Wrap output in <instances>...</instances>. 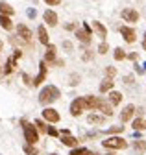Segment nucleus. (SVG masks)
<instances>
[{
    "mask_svg": "<svg viewBox=\"0 0 146 155\" xmlns=\"http://www.w3.org/2000/svg\"><path fill=\"white\" fill-rule=\"evenodd\" d=\"M142 67H144V70H146V63H144V65H142Z\"/></svg>",
    "mask_w": 146,
    "mask_h": 155,
    "instance_id": "nucleus-48",
    "label": "nucleus"
},
{
    "mask_svg": "<svg viewBox=\"0 0 146 155\" xmlns=\"http://www.w3.org/2000/svg\"><path fill=\"white\" fill-rule=\"evenodd\" d=\"M126 57H130V59H131V61H135V59H137V54L133 52V54H130V55H126Z\"/></svg>",
    "mask_w": 146,
    "mask_h": 155,
    "instance_id": "nucleus-44",
    "label": "nucleus"
},
{
    "mask_svg": "<svg viewBox=\"0 0 146 155\" xmlns=\"http://www.w3.org/2000/svg\"><path fill=\"white\" fill-rule=\"evenodd\" d=\"M122 131H124V126H113V127L107 129V133H111V135L113 133H122Z\"/></svg>",
    "mask_w": 146,
    "mask_h": 155,
    "instance_id": "nucleus-33",
    "label": "nucleus"
},
{
    "mask_svg": "<svg viewBox=\"0 0 146 155\" xmlns=\"http://www.w3.org/2000/svg\"><path fill=\"white\" fill-rule=\"evenodd\" d=\"M74 31H76V37H78V41H80V43H83V45H89V43H91V33H89V31H85V30H78V28H76Z\"/></svg>",
    "mask_w": 146,
    "mask_h": 155,
    "instance_id": "nucleus-19",
    "label": "nucleus"
},
{
    "mask_svg": "<svg viewBox=\"0 0 146 155\" xmlns=\"http://www.w3.org/2000/svg\"><path fill=\"white\" fill-rule=\"evenodd\" d=\"M65 30H67V31H74V30H76V24H74V22H68V24H65Z\"/></svg>",
    "mask_w": 146,
    "mask_h": 155,
    "instance_id": "nucleus-40",
    "label": "nucleus"
},
{
    "mask_svg": "<svg viewBox=\"0 0 146 155\" xmlns=\"http://www.w3.org/2000/svg\"><path fill=\"white\" fill-rule=\"evenodd\" d=\"M22 80H24L26 85H32V80H30V76H28V74H22Z\"/></svg>",
    "mask_w": 146,
    "mask_h": 155,
    "instance_id": "nucleus-43",
    "label": "nucleus"
},
{
    "mask_svg": "<svg viewBox=\"0 0 146 155\" xmlns=\"http://www.w3.org/2000/svg\"><path fill=\"white\" fill-rule=\"evenodd\" d=\"M93 30H95V31L98 33V37L102 39V41H104V39L107 37V28H105V26H104L102 22H98V21H95V22H93Z\"/></svg>",
    "mask_w": 146,
    "mask_h": 155,
    "instance_id": "nucleus-17",
    "label": "nucleus"
},
{
    "mask_svg": "<svg viewBox=\"0 0 146 155\" xmlns=\"http://www.w3.org/2000/svg\"><path fill=\"white\" fill-rule=\"evenodd\" d=\"M105 76L107 78H115L117 76V68L115 67H105Z\"/></svg>",
    "mask_w": 146,
    "mask_h": 155,
    "instance_id": "nucleus-32",
    "label": "nucleus"
},
{
    "mask_svg": "<svg viewBox=\"0 0 146 155\" xmlns=\"http://www.w3.org/2000/svg\"><path fill=\"white\" fill-rule=\"evenodd\" d=\"M113 57L117 61H124L126 59V52L122 50V48H115V52H113Z\"/></svg>",
    "mask_w": 146,
    "mask_h": 155,
    "instance_id": "nucleus-26",
    "label": "nucleus"
},
{
    "mask_svg": "<svg viewBox=\"0 0 146 155\" xmlns=\"http://www.w3.org/2000/svg\"><path fill=\"white\" fill-rule=\"evenodd\" d=\"M87 122H89V124H98V126H102V124L105 122V116H104V114H96V113H91V114L87 116Z\"/></svg>",
    "mask_w": 146,
    "mask_h": 155,
    "instance_id": "nucleus-20",
    "label": "nucleus"
},
{
    "mask_svg": "<svg viewBox=\"0 0 146 155\" xmlns=\"http://www.w3.org/2000/svg\"><path fill=\"white\" fill-rule=\"evenodd\" d=\"M43 118L48 124H58L61 120V116H59V113L54 109V107H46V109H43Z\"/></svg>",
    "mask_w": 146,
    "mask_h": 155,
    "instance_id": "nucleus-4",
    "label": "nucleus"
},
{
    "mask_svg": "<svg viewBox=\"0 0 146 155\" xmlns=\"http://www.w3.org/2000/svg\"><path fill=\"white\" fill-rule=\"evenodd\" d=\"M107 52H109V45H107L105 41H102V43H100V46H98V54H102V55H105Z\"/></svg>",
    "mask_w": 146,
    "mask_h": 155,
    "instance_id": "nucleus-27",
    "label": "nucleus"
},
{
    "mask_svg": "<svg viewBox=\"0 0 146 155\" xmlns=\"http://www.w3.org/2000/svg\"><path fill=\"white\" fill-rule=\"evenodd\" d=\"M45 2H46L48 6H58V4L61 2V0H45Z\"/></svg>",
    "mask_w": 146,
    "mask_h": 155,
    "instance_id": "nucleus-42",
    "label": "nucleus"
},
{
    "mask_svg": "<svg viewBox=\"0 0 146 155\" xmlns=\"http://www.w3.org/2000/svg\"><path fill=\"white\" fill-rule=\"evenodd\" d=\"M63 48H65L67 52H72V48H74V46H72L70 41H63Z\"/></svg>",
    "mask_w": 146,
    "mask_h": 155,
    "instance_id": "nucleus-38",
    "label": "nucleus"
},
{
    "mask_svg": "<svg viewBox=\"0 0 146 155\" xmlns=\"http://www.w3.org/2000/svg\"><path fill=\"white\" fill-rule=\"evenodd\" d=\"M56 46L54 45H46V52H45V61L46 63H54L56 61Z\"/></svg>",
    "mask_w": 146,
    "mask_h": 155,
    "instance_id": "nucleus-15",
    "label": "nucleus"
},
{
    "mask_svg": "<svg viewBox=\"0 0 146 155\" xmlns=\"http://www.w3.org/2000/svg\"><path fill=\"white\" fill-rule=\"evenodd\" d=\"M0 13H2V15H9V17H11V15L15 13V9H13L8 2H0Z\"/></svg>",
    "mask_w": 146,
    "mask_h": 155,
    "instance_id": "nucleus-24",
    "label": "nucleus"
},
{
    "mask_svg": "<svg viewBox=\"0 0 146 155\" xmlns=\"http://www.w3.org/2000/svg\"><path fill=\"white\" fill-rule=\"evenodd\" d=\"M98 111H102L104 116H113V105L109 102H105V100H102V98L98 102Z\"/></svg>",
    "mask_w": 146,
    "mask_h": 155,
    "instance_id": "nucleus-12",
    "label": "nucleus"
},
{
    "mask_svg": "<svg viewBox=\"0 0 146 155\" xmlns=\"http://www.w3.org/2000/svg\"><path fill=\"white\" fill-rule=\"evenodd\" d=\"M45 131L50 135V137H58V135H59V131L54 127V126H46V129H45Z\"/></svg>",
    "mask_w": 146,
    "mask_h": 155,
    "instance_id": "nucleus-31",
    "label": "nucleus"
},
{
    "mask_svg": "<svg viewBox=\"0 0 146 155\" xmlns=\"http://www.w3.org/2000/svg\"><path fill=\"white\" fill-rule=\"evenodd\" d=\"M133 68H135V72H137V74H144V72H146V70H144V67H141V65H137V63L133 65Z\"/></svg>",
    "mask_w": 146,
    "mask_h": 155,
    "instance_id": "nucleus-39",
    "label": "nucleus"
},
{
    "mask_svg": "<svg viewBox=\"0 0 146 155\" xmlns=\"http://www.w3.org/2000/svg\"><path fill=\"white\" fill-rule=\"evenodd\" d=\"M45 80H46V61H41V63H39V74L33 78L32 85H33V87H37V85H41Z\"/></svg>",
    "mask_w": 146,
    "mask_h": 155,
    "instance_id": "nucleus-6",
    "label": "nucleus"
},
{
    "mask_svg": "<svg viewBox=\"0 0 146 155\" xmlns=\"http://www.w3.org/2000/svg\"><path fill=\"white\" fill-rule=\"evenodd\" d=\"M52 155H56V153H52Z\"/></svg>",
    "mask_w": 146,
    "mask_h": 155,
    "instance_id": "nucleus-50",
    "label": "nucleus"
},
{
    "mask_svg": "<svg viewBox=\"0 0 146 155\" xmlns=\"http://www.w3.org/2000/svg\"><path fill=\"white\" fill-rule=\"evenodd\" d=\"M43 18H45V22H46L48 26H58V15L54 13L52 9H46L45 15H43Z\"/></svg>",
    "mask_w": 146,
    "mask_h": 155,
    "instance_id": "nucleus-13",
    "label": "nucleus"
},
{
    "mask_svg": "<svg viewBox=\"0 0 146 155\" xmlns=\"http://www.w3.org/2000/svg\"><path fill=\"white\" fill-rule=\"evenodd\" d=\"M142 48L146 50V31H144V37H142Z\"/></svg>",
    "mask_w": 146,
    "mask_h": 155,
    "instance_id": "nucleus-45",
    "label": "nucleus"
},
{
    "mask_svg": "<svg viewBox=\"0 0 146 155\" xmlns=\"http://www.w3.org/2000/svg\"><path fill=\"white\" fill-rule=\"evenodd\" d=\"M102 146L107 150H124L128 148V142L122 137H107L105 140H102Z\"/></svg>",
    "mask_w": 146,
    "mask_h": 155,
    "instance_id": "nucleus-3",
    "label": "nucleus"
},
{
    "mask_svg": "<svg viewBox=\"0 0 146 155\" xmlns=\"http://www.w3.org/2000/svg\"><path fill=\"white\" fill-rule=\"evenodd\" d=\"M24 153L26 155H37V150L33 148V144H26L24 146Z\"/></svg>",
    "mask_w": 146,
    "mask_h": 155,
    "instance_id": "nucleus-28",
    "label": "nucleus"
},
{
    "mask_svg": "<svg viewBox=\"0 0 146 155\" xmlns=\"http://www.w3.org/2000/svg\"><path fill=\"white\" fill-rule=\"evenodd\" d=\"M122 18L126 22H137L139 21V13L133 9V8H126V9H122Z\"/></svg>",
    "mask_w": 146,
    "mask_h": 155,
    "instance_id": "nucleus-8",
    "label": "nucleus"
},
{
    "mask_svg": "<svg viewBox=\"0 0 146 155\" xmlns=\"http://www.w3.org/2000/svg\"><path fill=\"white\" fill-rule=\"evenodd\" d=\"M81 59H83V61H91V59H93V52H91V50H85V54L81 55Z\"/></svg>",
    "mask_w": 146,
    "mask_h": 155,
    "instance_id": "nucleus-34",
    "label": "nucleus"
},
{
    "mask_svg": "<svg viewBox=\"0 0 146 155\" xmlns=\"http://www.w3.org/2000/svg\"><path fill=\"white\" fill-rule=\"evenodd\" d=\"M83 155H98V153H95V151H89V150H87V151H85Z\"/></svg>",
    "mask_w": 146,
    "mask_h": 155,
    "instance_id": "nucleus-46",
    "label": "nucleus"
},
{
    "mask_svg": "<svg viewBox=\"0 0 146 155\" xmlns=\"http://www.w3.org/2000/svg\"><path fill=\"white\" fill-rule=\"evenodd\" d=\"M26 15H28L30 18H35V17H37V9H35V8H30V9L26 11Z\"/></svg>",
    "mask_w": 146,
    "mask_h": 155,
    "instance_id": "nucleus-36",
    "label": "nucleus"
},
{
    "mask_svg": "<svg viewBox=\"0 0 146 155\" xmlns=\"http://www.w3.org/2000/svg\"><path fill=\"white\" fill-rule=\"evenodd\" d=\"M35 127L41 129V131H45V129H46V126H45V122H43V120H35Z\"/></svg>",
    "mask_w": 146,
    "mask_h": 155,
    "instance_id": "nucleus-37",
    "label": "nucleus"
},
{
    "mask_svg": "<svg viewBox=\"0 0 146 155\" xmlns=\"http://www.w3.org/2000/svg\"><path fill=\"white\" fill-rule=\"evenodd\" d=\"M17 37L24 39V41H30V39H32V30L26 24H19V26H17Z\"/></svg>",
    "mask_w": 146,
    "mask_h": 155,
    "instance_id": "nucleus-11",
    "label": "nucleus"
},
{
    "mask_svg": "<svg viewBox=\"0 0 146 155\" xmlns=\"http://www.w3.org/2000/svg\"><path fill=\"white\" fill-rule=\"evenodd\" d=\"M61 142H63V146H68V148H76L80 144V140L76 137H72L70 133L68 135H61Z\"/></svg>",
    "mask_w": 146,
    "mask_h": 155,
    "instance_id": "nucleus-14",
    "label": "nucleus"
},
{
    "mask_svg": "<svg viewBox=\"0 0 146 155\" xmlns=\"http://www.w3.org/2000/svg\"><path fill=\"white\" fill-rule=\"evenodd\" d=\"M133 114H135V105H131V104H128V105H126V107L122 109V113H120V120H122V124H126V122H130Z\"/></svg>",
    "mask_w": 146,
    "mask_h": 155,
    "instance_id": "nucleus-9",
    "label": "nucleus"
},
{
    "mask_svg": "<svg viewBox=\"0 0 146 155\" xmlns=\"http://www.w3.org/2000/svg\"><path fill=\"white\" fill-rule=\"evenodd\" d=\"M120 35L124 37V41L126 43H135V39H137V33H135V30L133 28H130V26H122L120 28Z\"/></svg>",
    "mask_w": 146,
    "mask_h": 155,
    "instance_id": "nucleus-7",
    "label": "nucleus"
},
{
    "mask_svg": "<svg viewBox=\"0 0 146 155\" xmlns=\"http://www.w3.org/2000/svg\"><path fill=\"white\" fill-rule=\"evenodd\" d=\"M37 35H39V43H41V45H45V46H46V45H50V37H48V31H46V28H45L43 24L37 28Z\"/></svg>",
    "mask_w": 146,
    "mask_h": 155,
    "instance_id": "nucleus-16",
    "label": "nucleus"
},
{
    "mask_svg": "<svg viewBox=\"0 0 146 155\" xmlns=\"http://www.w3.org/2000/svg\"><path fill=\"white\" fill-rule=\"evenodd\" d=\"M59 96H61V92H59V89L56 85H46L39 92V104L41 105H50L52 102H56Z\"/></svg>",
    "mask_w": 146,
    "mask_h": 155,
    "instance_id": "nucleus-1",
    "label": "nucleus"
},
{
    "mask_svg": "<svg viewBox=\"0 0 146 155\" xmlns=\"http://www.w3.org/2000/svg\"><path fill=\"white\" fill-rule=\"evenodd\" d=\"M122 102V94L118 92V91H109V104H111V105H118Z\"/></svg>",
    "mask_w": 146,
    "mask_h": 155,
    "instance_id": "nucleus-22",
    "label": "nucleus"
},
{
    "mask_svg": "<svg viewBox=\"0 0 146 155\" xmlns=\"http://www.w3.org/2000/svg\"><path fill=\"white\" fill-rule=\"evenodd\" d=\"M2 48H4V43H2V41H0V52H2Z\"/></svg>",
    "mask_w": 146,
    "mask_h": 155,
    "instance_id": "nucleus-47",
    "label": "nucleus"
},
{
    "mask_svg": "<svg viewBox=\"0 0 146 155\" xmlns=\"http://www.w3.org/2000/svg\"><path fill=\"white\" fill-rule=\"evenodd\" d=\"M122 81H124L126 85H130V87H131V85H133V76H124V78H122Z\"/></svg>",
    "mask_w": 146,
    "mask_h": 155,
    "instance_id": "nucleus-35",
    "label": "nucleus"
},
{
    "mask_svg": "<svg viewBox=\"0 0 146 155\" xmlns=\"http://www.w3.org/2000/svg\"><path fill=\"white\" fill-rule=\"evenodd\" d=\"M0 26H2L4 30H13V21H11V17L9 15H2L0 13Z\"/></svg>",
    "mask_w": 146,
    "mask_h": 155,
    "instance_id": "nucleus-21",
    "label": "nucleus"
},
{
    "mask_svg": "<svg viewBox=\"0 0 146 155\" xmlns=\"http://www.w3.org/2000/svg\"><path fill=\"white\" fill-rule=\"evenodd\" d=\"M80 80H81V78H80L78 74H70V81H68V83H70V87H76V85L80 83Z\"/></svg>",
    "mask_w": 146,
    "mask_h": 155,
    "instance_id": "nucleus-29",
    "label": "nucleus"
},
{
    "mask_svg": "<svg viewBox=\"0 0 146 155\" xmlns=\"http://www.w3.org/2000/svg\"><path fill=\"white\" fill-rule=\"evenodd\" d=\"M15 65H17V61L13 59V57H8V61H6V67H4V74H6V76H9V74L15 70Z\"/></svg>",
    "mask_w": 146,
    "mask_h": 155,
    "instance_id": "nucleus-23",
    "label": "nucleus"
},
{
    "mask_svg": "<svg viewBox=\"0 0 146 155\" xmlns=\"http://www.w3.org/2000/svg\"><path fill=\"white\" fill-rule=\"evenodd\" d=\"M107 155H113V153H107Z\"/></svg>",
    "mask_w": 146,
    "mask_h": 155,
    "instance_id": "nucleus-49",
    "label": "nucleus"
},
{
    "mask_svg": "<svg viewBox=\"0 0 146 155\" xmlns=\"http://www.w3.org/2000/svg\"><path fill=\"white\" fill-rule=\"evenodd\" d=\"M21 126L24 129V139L28 144H37L39 140V133H37V127H35V124H28L26 120H21Z\"/></svg>",
    "mask_w": 146,
    "mask_h": 155,
    "instance_id": "nucleus-2",
    "label": "nucleus"
},
{
    "mask_svg": "<svg viewBox=\"0 0 146 155\" xmlns=\"http://www.w3.org/2000/svg\"><path fill=\"white\" fill-rule=\"evenodd\" d=\"M115 87V81H113V78H104V80H102V83H100V92H109V91H111Z\"/></svg>",
    "mask_w": 146,
    "mask_h": 155,
    "instance_id": "nucleus-18",
    "label": "nucleus"
},
{
    "mask_svg": "<svg viewBox=\"0 0 146 155\" xmlns=\"http://www.w3.org/2000/svg\"><path fill=\"white\" fill-rule=\"evenodd\" d=\"M83 111H85V102H83V98H74V100H72V104H70V114H72V116H80Z\"/></svg>",
    "mask_w": 146,
    "mask_h": 155,
    "instance_id": "nucleus-5",
    "label": "nucleus"
},
{
    "mask_svg": "<svg viewBox=\"0 0 146 155\" xmlns=\"http://www.w3.org/2000/svg\"><path fill=\"white\" fill-rule=\"evenodd\" d=\"M83 102H85V109L95 111V109H98L100 98H96V96H93V94H89V96H83Z\"/></svg>",
    "mask_w": 146,
    "mask_h": 155,
    "instance_id": "nucleus-10",
    "label": "nucleus"
},
{
    "mask_svg": "<svg viewBox=\"0 0 146 155\" xmlns=\"http://www.w3.org/2000/svg\"><path fill=\"white\" fill-rule=\"evenodd\" d=\"M133 146H135V150L144 151V150H146V140H142V139H141V140H135V142H133Z\"/></svg>",
    "mask_w": 146,
    "mask_h": 155,
    "instance_id": "nucleus-30",
    "label": "nucleus"
},
{
    "mask_svg": "<svg viewBox=\"0 0 146 155\" xmlns=\"http://www.w3.org/2000/svg\"><path fill=\"white\" fill-rule=\"evenodd\" d=\"M21 57H22V52H21V50H15V54H13V59H15V61H19Z\"/></svg>",
    "mask_w": 146,
    "mask_h": 155,
    "instance_id": "nucleus-41",
    "label": "nucleus"
},
{
    "mask_svg": "<svg viewBox=\"0 0 146 155\" xmlns=\"http://www.w3.org/2000/svg\"><path fill=\"white\" fill-rule=\"evenodd\" d=\"M133 129H135V131L146 129V120H144V118H135V120H133Z\"/></svg>",
    "mask_w": 146,
    "mask_h": 155,
    "instance_id": "nucleus-25",
    "label": "nucleus"
}]
</instances>
